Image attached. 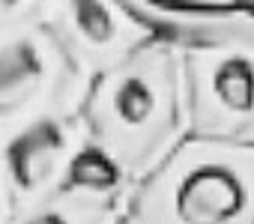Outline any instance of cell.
Returning a JSON list of instances; mask_svg holds the SVG:
<instances>
[{
    "mask_svg": "<svg viewBox=\"0 0 254 224\" xmlns=\"http://www.w3.org/2000/svg\"><path fill=\"white\" fill-rule=\"evenodd\" d=\"M78 120L84 138L138 182L189 135L180 45L156 36L93 75Z\"/></svg>",
    "mask_w": 254,
    "mask_h": 224,
    "instance_id": "cell-1",
    "label": "cell"
},
{
    "mask_svg": "<svg viewBox=\"0 0 254 224\" xmlns=\"http://www.w3.org/2000/svg\"><path fill=\"white\" fill-rule=\"evenodd\" d=\"M120 224H254V147L186 135L132 185Z\"/></svg>",
    "mask_w": 254,
    "mask_h": 224,
    "instance_id": "cell-2",
    "label": "cell"
},
{
    "mask_svg": "<svg viewBox=\"0 0 254 224\" xmlns=\"http://www.w3.org/2000/svg\"><path fill=\"white\" fill-rule=\"evenodd\" d=\"M189 135L254 147V12L218 9L180 42Z\"/></svg>",
    "mask_w": 254,
    "mask_h": 224,
    "instance_id": "cell-3",
    "label": "cell"
},
{
    "mask_svg": "<svg viewBox=\"0 0 254 224\" xmlns=\"http://www.w3.org/2000/svg\"><path fill=\"white\" fill-rule=\"evenodd\" d=\"M90 78L45 21L0 33V132L18 123L78 111Z\"/></svg>",
    "mask_w": 254,
    "mask_h": 224,
    "instance_id": "cell-4",
    "label": "cell"
},
{
    "mask_svg": "<svg viewBox=\"0 0 254 224\" xmlns=\"http://www.w3.org/2000/svg\"><path fill=\"white\" fill-rule=\"evenodd\" d=\"M84 141L78 111L45 114L0 132V197L6 215L54 194Z\"/></svg>",
    "mask_w": 254,
    "mask_h": 224,
    "instance_id": "cell-5",
    "label": "cell"
},
{
    "mask_svg": "<svg viewBox=\"0 0 254 224\" xmlns=\"http://www.w3.org/2000/svg\"><path fill=\"white\" fill-rule=\"evenodd\" d=\"M42 21L87 78L117 66L159 36L120 0H51Z\"/></svg>",
    "mask_w": 254,
    "mask_h": 224,
    "instance_id": "cell-6",
    "label": "cell"
},
{
    "mask_svg": "<svg viewBox=\"0 0 254 224\" xmlns=\"http://www.w3.org/2000/svg\"><path fill=\"white\" fill-rule=\"evenodd\" d=\"M120 209V203L75 188H57L45 200L3 215L0 224H117Z\"/></svg>",
    "mask_w": 254,
    "mask_h": 224,
    "instance_id": "cell-7",
    "label": "cell"
},
{
    "mask_svg": "<svg viewBox=\"0 0 254 224\" xmlns=\"http://www.w3.org/2000/svg\"><path fill=\"white\" fill-rule=\"evenodd\" d=\"M120 3L129 6L138 18H144L159 36H165L177 45L218 12V9H177V6L156 3V0H120Z\"/></svg>",
    "mask_w": 254,
    "mask_h": 224,
    "instance_id": "cell-8",
    "label": "cell"
},
{
    "mask_svg": "<svg viewBox=\"0 0 254 224\" xmlns=\"http://www.w3.org/2000/svg\"><path fill=\"white\" fill-rule=\"evenodd\" d=\"M51 0H0V33H9L45 18Z\"/></svg>",
    "mask_w": 254,
    "mask_h": 224,
    "instance_id": "cell-9",
    "label": "cell"
},
{
    "mask_svg": "<svg viewBox=\"0 0 254 224\" xmlns=\"http://www.w3.org/2000/svg\"><path fill=\"white\" fill-rule=\"evenodd\" d=\"M165 6H177V9H233L239 6V0H156Z\"/></svg>",
    "mask_w": 254,
    "mask_h": 224,
    "instance_id": "cell-10",
    "label": "cell"
},
{
    "mask_svg": "<svg viewBox=\"0 0 254 224\" xmlns=\"http://www.w3.org/2000/svg\"><path fill=\"white\" fill-rule=\"evenodd\" d=\"M239 6H245V9H251V12H254V0H239Z\"/></svg>",
    "mask_w": 254,
    "mask_h": 224,
    "instance_id": "cell-11",
    "label": "cell"
},
{
    "mask_svg": "<svg viewBox=\"0 0 254 224\" xmlns=\"http://www.w3.org/2000/svg\"><path fill=\"white\" fill-rule=\"evenodd\" d=\"M6 215V209H3V197H0V218H3Z\"/></svg>",
    "mask_w": 254,
    "mask_h": 224,
    "instance_id": "cell-12",
    "label": "cell"
}]
</instances>
